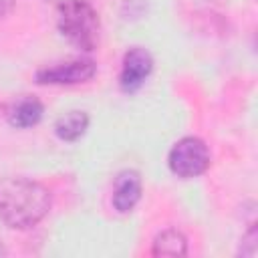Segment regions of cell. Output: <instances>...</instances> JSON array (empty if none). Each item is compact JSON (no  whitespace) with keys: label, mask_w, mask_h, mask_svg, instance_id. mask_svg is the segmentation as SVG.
Segmentation results:
<instances>
[{"label":"cell","mask_w":258,"mask_h":258,"mask_svg":"<svg viewBox=\"0 0 258 258\" xmlns=\"http://www.w3.org/2000/svg\"><path fill=\"white\" fill-rule=\"evenodd\" d=\"M50 191L28 177L0 179V220L12 230L36 226L50 210Z\"/></svg>","instance_id":"1"},{"label":"cell","mask_w":258,"mask_h":258,"mask_svg":"<svg viewBox=\"0 0 258 258\" xmlns=\"http://www.w3.org/2000/svg\"><path fill=\"white\" fill-rule=\"evenodd\" d=\"M56 28L75 48L83 52H91L99 44V14L87 0L60 2L56 8Z\"/></svg>","instance_id":"2"},{"label":"cell","mask_w":258,"mask_h":258,"mask_svg":"<svg viewBox=\"0 0 258 258\" xmlns=\"http://www.w3.org/2000/svg\"><path fill=\"white\" fill-rule=\"evenodd\" d=\"M210 163H212V155L208 145L194 135L175 141L167 155V165L171 173L181 179H191L206 173L210 169Z\"/></svg>","instance_id":"3"},{"label":"cell","mask_w":258,"mask_h":258,"mask_svg":"<svg viewBox=\"0 0 258 258\" xmlns=\"http://www.w3.org/2000/svg\"><path fill=\"white\" fill-rule=\"evenodd\" d=\"M95 73H97L95 60L87 56H79L38 69L34 79L38 85H79L93 79Z\"/></svg>","instance_id":"4"},{"label":"cell","mask_w":258,"mask_h":258,"mask_svg":"<svg viewBox=\"0 0 258 258\" xmlns=\"http://www.w3.org/2000/svg\"><path fill=\"white\" fill-rule=\"evenodd\" d=\"M153 71V56L143 46H133L123 54L121 73H119V87L125 93H135L147 81Z\"/></svg>","instance_id":"5"},{"label":"cell","mask_w":258,"mask_h":258,"mask_svg":"<svg viewBox=\"0 0 258 258\" xmlns=\"http://www.w3.org/2000/svg\"><path fill=\"white\" fill-rule=\"evenodd\" d=\"M141 175L135 169H123L117 173L113 183V208L119 214H129L141 200Z\"/></svg>","instance_id":"6"},{"label":"cell","mask_w":258,"mask_h":258,"mask_svg":"<svg viewBox=\"0 0 258 258\" xmlns=\"http://www.w3.org/2000/svg\"><path fill=\"white\" fill-rule=\"evenodd\" d=\"M42 113H44V107L36 97L22 95L8 105L6 119L16 129H28V127H34L40 123Z\"/></svg>","instance_id":"7"},{"label":"cell","mask_w":258,"mask_h":258,"mask_svg":"<svg viewBox=\"0 0 258 258\" xmlns=\"http://www.w3.org/2000/svg\"><path fill=\"white\" fill-rule=\"evenodd\" d=\"M89 129V115L85 111H69L54 121V133L62 141H77Z\"/></svg>","instance_id":"8"},{"label":"cell","mask_w":258,"mask_h":258,"mask_svg":"<svg viewBox=\"0 0 258 258\" xmlns=\"http://www.w3.org/2000/svg\"><path fill=\"white\" fill-rule=\"evenodd\" d=\"M151 254L153 256H185L187 254V240L181 232L167 228L153 238Z\"/></svg>","instance_id":"9"},{"label":"cell","mask_w":258,"mask_h":258,"mask_svg":"<svg viewBox=\"0 0 258 258\" xmlns=\"http://www.w3.org/2000/svg\"><path fill=\"white\" fill-rule=\"evenodd\" d=\"M14 6V0H0V18L6 16Z\"/></svg>","instance_id":"10"},{"label":"cell","mask_w":258,"mask_h":258,"mask_svg":"<svg viewBox=\"0 0 258 258\" xmlns=\"http://www.w3.org/2000/svg\"><path fill=\"white\" fill-rule=\"evenodd\" d=\"M4 254H6V250H4V246L0 244V256H4Z\"/></svg>","instance_id":"11"}]
</instances>
